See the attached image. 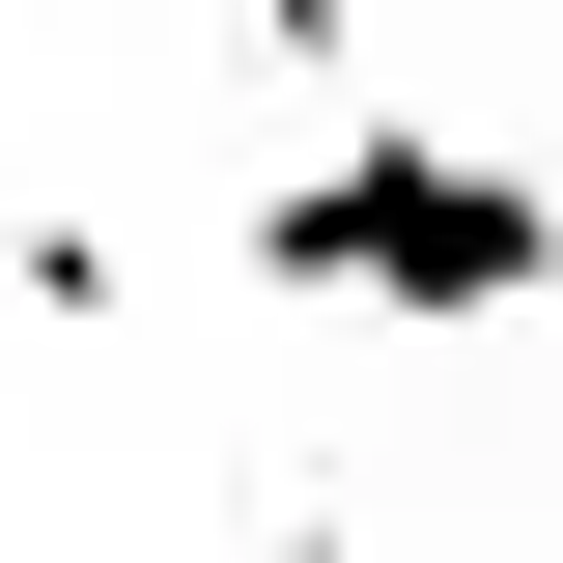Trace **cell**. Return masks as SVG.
<instances>
[{
    "instance_id": "1",
    "label": "cell",
    "mask_w": 563,
    "mask_h": 563,
    "mask_svg": "<svg viewBox=\"0 0 563 563\" xmlns=\"http://www.w3.org/2000/svg\"><path fill=\"white\" fill-rule=\"evenodd\" d=\"M254 282H282V310H422V339H479V310H563V198L507 169V141L339 113V141L254 198Z\"/></svg>"
},
{
    "instance_id": "2",
    "label": "cell",
    "mask_w": 563,
    "mask_h": 563,
    "mask_svg": "<svg viewBox=\"0 0 563 563\" xmlns=\"http://www.w3.org/2000/svg\"><path fill=\"white\" fill-rule=\"evenodd\" d=\"M225 29H254V57H339V0H225Z\"/></svg>"
}]
</instances>
